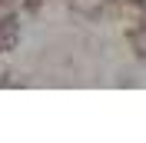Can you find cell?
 I'll use <instances>...</instances> for the list:
<instances>
[{
  "mask_svg": "<svg viewBox=\"0 0 146 143\" xmlns=\"http://www.w3.org/2000/svg\"><path fill=\"white\" fill-rule=\"evenodd\" d=\"M103 7H106V0H70V10L73 13H80V17H90L96 20L103 13Z\"/></svg>",
  "mask_w": 146,
  "mask_h": 143,
  "instance_id": "1",
  "label": "cell"
},
{
  "mask_svg": "<svg viewBox=\"0 0 146 143\" xmlns=\"http://www.w3.org/2000/svg\"><path fill=\"white\" fill-rule=\"evenodd\" d=\"M126 40H129V47H133V53H136L139 60H146V23H133V27L126 30Z\"/></svg>",
  "mask_w": 146,
  "mask_h": 143,
  "instance_id": "2",
  "label": "cell"
},
{
  "mask_svg": "<svg viewBox=\"0 0 146 143\" xmlns=\"http://www.w3.org/2000/svg\"><path fill=\"white\" fill-rule=\"evenodd\" d=\"M43 3H46V0H23V10H27V13H40Z\"/></svg>",
  "mask_w": 146,
  "mask_h": 143,
  "instance_id": "3",
  "label": "cell"
}]
</instances>
